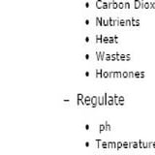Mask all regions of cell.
Returning <instances> with one entry per match:
<instances>
[{
    "instance_id": "cell-1",
    "label": "cell",
    "mask_w": 155,
    "mask_h": 155,
    "mask_svg": "<svg viewBox=\"0 0 155 155\" xmlns=\"http://www.w3.org/2000/svg\"><path fill=\"white\" fill-rule=\"evenodd\" d=\"M97 105H98V97L97 96L91 97V106L93 107V108H96Z\"/></svg>"
},
{
    "instance_id": "cell-2",
    "label": "cell",
    "mask_w": 155,
    "mask_h": 155,
    "mask_svg": "<svg viewBox=\"0 0 155 155\" xmlns=\"http://www.w3.org/2000/svg\"><path fill=\"white\" fill-rule=\"evenodd\" d=\"M84 101V104L86 106H90L91 105V97L90 96H85Z\"/></svg>"
},
{
    "instance_id": "cell-3",
    "label": "cell",
    "mask_w": 155,
    "mask_h": 155,
    "mask_svg": "<svg viewBox=\"0 0 155 155\" xmlns=\"http://www.w3.org/2000/svg\"><path fill=\"white\" fill-rule=\"evenodd\" d=\"M103 1L102 0H97L96 1V7L99 8V9H103Z\"/></svg>"
},
{
    "instance_id": "cell-4",
    "label": "cell",
    "mask_w": 155,
    "mask_h": 155,
    "mask_svg": "<svg viewBox=\"0 0 155 155\" xmlns=\"http://www.w3.org/2000/svg\"><path fill=\"white\" fill-rule=\"evenodd\" d=\"M98 105H100V106H103V105H105V100H104V97H102V96H98Z\"/></svg>"
},
{
    "instance_id": "cell-5",
    "label": "cell",
    "mask_w": 155,
    "mask_h": 155,
    "mask_svg": "<svg viewBox=\"0 0 155 155\" xmlns=\"http://www.w3.org/2000/svg\"><path fill=\"white\" fill-rule=\"evenodd\" d=\"M102 21H103V18L97 17L96 18V24H97V25H100V26L103 25V22H102Z\"/></svg>"
},
{
    "instance_id": "cell-6",
    "label": "cell",
    "mask_w": 155,
    "mask_h": 155,
    "mask_svg": "<svg viewBox=\"0 0 155 155\" xmlns=\"http://www.w3.org/2000/svg\"><path fill=\"white\" fill-rule=\"evenodd\" d=\"M103 70H100V69H98V70H96V76H97V78H103Z\"/></svg>"
},
{
    "instance_id": "cell-7",
    "label": "cell",
    "mask_w": 155,
    "mask_h": 155,
    "mask_svg": "<svg viewBox=\"0 0 155 155\" xmlns=\"http://www.w3.org/2000/svg\"><path fill=\"white\" fill-rule=\"evenodd\" d=\"M114 104V100L113 99V96H108V105L111 106Z\"/></svg>"
},
{
    "instance_id": "cell-8",
    "label": "cell",
    "mask_w": 155,
    "mask_h": 155,
    "mask_svg": "<svg viewBox=\"0 0 155 155\" xmlns=\"http://www.w3.org/2000/svg\"><path fill=\"white\" fill-rule=\"evenodd\" d=\"M101 147H102V148H104V149L108 148V147H108V143H107V142H102V143H101Z\"/></svg>"
},
{
    "instance_id": "cell-9",
    "label": "cell",
    "mask_w": 155,
    "mask_h": 155,
    "mask_svg": "<svg viewBox=\"0 0 155 155\" xmlns=\"http://www.w3.org/2000/svg\"><path fill=\"white\" fill-rule=\"evenodd\" d=\"M99 130H100V132H103V131H106V126H105V124H100V126H99Z\"/></svg>"
},
{
    "instance_id": "cell-10",
    "label": "cell",
    "mask_w": 155,
    "mask_h": 155,
    "mask_svg": "<svg viewBox=\"0 0 155 155\" xmlns=\"http://www.w3.org/2000/svg\"><path fill=\"white\" fill-rule=\"evenodd\" d=\"M102 22H103V25H105V26H109V24H110V22H109V19H104L103 18V21H102Z\"/></svg>"
},
{
    "instance_id": "cell-11",
    "label": "cell",
    "mask_w": 155,
    "mask_h": 155,
    "mask_svg": "<svg viewBox=\"0 0 155 155\" xmlns=\"http://www.w3.org/2000/svg\"><path fill=\"white\" fill-rule=\"evenodd\" d=\"M99 53H100V60H103V59H105V52H103V51H99Z\"/></svg>"
},
{
    "instance_id": "cell-12",
    "label": "cell",
    "mask_w": 155,
    "mask_h": 155,
    "mask_svg": "<svg viewBox=\"0 0 155 155\" xmlns=\"http://www.w3.org/2000/svg\"><path fill=\"white\" fill-rule=\"evenodd\" d=\"M102 43H105V44H108L109 43V37H103V40H102Z\"/></svg>"
},
{
    "instance_id": "cell-13",
    "label": "cell",
    "mask_w": 155,
    "mask_h": 155,
    "mask_svg": "<svg viewBox=\"0 0 155 155\" xmlns=\"http://www.w3.org/2000/svg\"><path fill=\"white\" fill-rule=\"evenodd\" d=\"M105 126H106V131H109V130L110 129V124L108 123V121H106Z\"/></svg>"
},
{
    "instance_id": "cell-14",
    "label": "cell",
    "mask_w": 155,
    "mask_h": 155,
    "mask_svg": "<svg viewBox=\"0 0 155 155\" xmlns=\"http://www.w3.org/2000/svg\"><path fill=\"white\" fill-rule=\"evenodd\" d=\"M109 8V3L108 2H104L103 3V9H108Z\"/></svg>"
},
{
    "instance_id": "cell-15",
    "label": "cell",
    "mask_w": 155,
    "mask_h": 155,
    "mask_svg": "<svg viewBox=\"0 0 155 155\" xmlns=\"http://www.w3.org/2000/svg\"><path fill=\"white\" fill-rule=\"evenodd\" d=\"M109 22H110V25H114V24H115L114 21H113V19H111V18H109Z\"/></svg>"
},
{
    "instance_id": "cell-16",
    "label": "cell",
    "mask_w": 155,
    "mask_h": 155,
    "mask_svg": "<svg viewBox=\"0 0 155 155\" xmlns=\"http://www.w3.org/2000/svg\"><path fill=\"white\" fill-rule=\"evenodd\" d=\"M109 72H103V78H109Z\"/></svg>"
},
{
    "instance_id": "cell-17",
    "label": "cell",
    "mask_w": 155,
    "mask_h": 155,
    "mask_svg": "<svg viewBox=\"0 0 155 155\" xmlns=\"http://www.w3.org/2000/svg\"><path fill=\"white\" fill-rule=\"evenodd\" d=\"M116 7H117V3H115V1L114 0V1H113V8L116 9Z\"/></svg>"
},
{
    "instance_id": "cell-18",
    "label": "cell",
    "mask_w": 155,
    "mask_h": 155,
    "mask_svg": "<svg viewBox=\"0 0 155 155\" xmlns=\"http://www.w3.org/2000/svg\"><path fill=\"white\" fill-rule=\"evenodd\" d=\"M105 58H106V60H110V54H106L105 55Z\"/></svg>"
},
{
    "instance_id": "cell-19",
    "label": "cell",
    "mask_w": 155,
    "mask_h": 155,
    "mask_svg": "<svg viewBox=\"0 0 155 155\" xmlns=\"http://www.w3.org/2000/svg\"><path fill=\"white\" fill-rule=\"evenodd\" d=\"M114 38H113V37H109V43H113L114 42Z\"/></svg>"
},
{
    "instance_id": "cell-20",
    "label": "cell",
    "mask_w": 155,
    "mask_h": 155,
    "mask_svg": "<svg viewBox=\"0 0 155 155\" xmlns=\"http://www.w3.org/2000/svg\"><path fill=\"white\" fill-rule=\"evenodd\" d=\"M119 7H120V8H122V7H123V3H119Z\"/></svg>"
},
{
    "instance_id": "cell-21",
    "label": "cell",
    "mask_w": 155,
    "mask_h": 155,
    "mask_svg": "<svg viewBox=\"0 0 155 155\" xmlns=\"http://www.w3.org/2000/svg\"><path fill=\"white\" fill-rule=\"evenodd\" d=\"M85 40H86V42H88V41H89V37H86V38H85Z\"/></svg>"
},
{
    "instance_id": "cell-22",
    "label": "cell",
    "mask_w": 155,
    "mask_h": 155,
    "mask_svg": "<svg viewBox=\"0 0 155 155\" xmlns=\"http://www.w3.org/2000/svg\"><path fill=\"white\" fill-rule=\"evenodd\" d=\"M117 145H118V147H117V148H120V147H121V143H118V144H117Z\"/></svg>"
}]
</instances>
